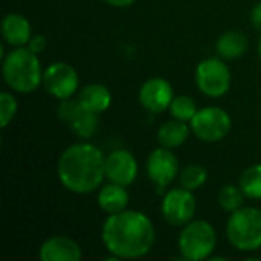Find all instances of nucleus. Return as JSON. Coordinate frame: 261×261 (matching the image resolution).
<instances>
[{
    "mask_svg": "<svg viewBox=\"0 0 261 261\" xmlns=\"http://www.w3.org/2000/svg\"><path fill=\"white\" fill-rule=\"evenodd\" d=\"M101 239L112 255L119 260H132L141 258L153 249L156 231L144 213L124 210L106 219Z\"/></svg>",
    "mask_w": 261,
    "mask_h": 261,
    "instance_id": "f257e3e1",
    "label": "nucleus"
},
{
    "mask_svg": "<svg viewBox=\"0 0 261 261\" xmlns=\"http://www.w3.org/2000/svg\"><path fill=\"white\" fill-rule=\"evenodd\" d=\"M57 174L67 191L90 194L106 179V156L93 144H73L61 153Z\"/></svg>",
    "mask_w": 261,
    "mask_h": 261,
    "instance_id": "f03ea898",
    "label": "nucleus"
},
{
    "mask_svg": "<svg viewBox=\"0 0 261 261\" xmlns=\"http://www.w3.org/2000/svg\"><path fill=\"white\" fill-rule=\"evenodd\" d=\"M2 73L8 87L18 93H32L43 83L40 60L26 46L12 49L3 58Z\"/></svg>",
    "mask_w": 261,
    "mask_h": 261,
    "instance_id": "7ed1b4c3",
    "label": "nucleus"
},
{
    "mask_svg": "<svg viewBox=\"0 0 261 261\" xmlns=\"http://www.w3.org/2000/svg\"><path fill=\"white\" fill-rule=\"evenodd\" d=\"M229 243L242 252H254L261 248V210L242 206L231 213L226 225Z\"/></svg>",
    "mask_w": 261,
    "mask_h": 261,
    "instance_id": "20e7f679",
    "label": "nucleus"
},
{
    "mask_svg": "<svg viewBox=\"0 0 261 261\" xmlns=\"http://www.w3.org/2000/svg\"><path fill=\"white\" fill-rule=\"evenodd\" d=\"M217 245L214 226L205 220H191L182 226L177 246L185 260L202 261L210 258Z\"/></svg>",
    "mask_w": 261,
    "mask_h": 261,
    "instance_id": "39448f33",
    "label": "nucleus"
},
{
    "mask_svg": "<svg viewBox=\"0 0 261 261\" xmlns=\"http://www.w3.org/2000/svg\"><path fill=\"white\" fill-rule=\"evenodd\" d=\"M190 127L196 138L202 142H219L231 132L232 121L226 110L210 106L197 110L190 122Z\"/></svg>",
    "mask_w": 261,
    "mask_h": 261,
    "instance_id": "423d86ee",
    "label": "nucleus"
},
{
    "mask_svg": "<svg viewBox=\"0 0 261 261\" xmlns=\"http://www.w3.org/2000/svg\"><path fill=\"white\" fill-rule=\"evenodd\" d=\"M196 86L210 98H220L231 87V70L220 58L202 60L196 67Z\"/></svg>",
    "mask_w": 261,
    "mask_h": 261,
    "instance_id": "0eeeda50",
    "label": "nucleus"
},
{
    "mask_svg": "<svg viewBox=\"0 0 261 261\" xmlns=\"http://www.w3.org/2000/svg\"><path fill=\"white\" fill-rule=\"evenodd\" d=\"M161 208H162V216L168 225L182 228L193 220L197 203L193 191L182 187V188L170 190L164 196Z\"/></svg>",
    "mask_w": 261,
    "mask_h": 261,
    "instance_id": "6e6552de",
    "label": "nucleus"
},
{
    "mask_svg": "<svg viewBox=\"0 0 261 261\" xmlns=\"http://www.w3.org/2000/svg\"><path fill=\"white\" fill-rule=\"evenodd\" d=\"M43 86L54 98L67 99L78 90L80 78L73 66L64 61H55L43 70Z\"/></svg>",
    "mask_w": 261,
    "mask_h": 261,
    "instance_id": "1a4fd4ad",
    "label": "nucleus"
},
{
    "mask_svg": "<svg viewBox=\"0 0 261 261\" xmlns=\"http://www.w3.org/2000/svg\"><path fill=\"white\" fill-rule=\"evenodd\" d=\"M147 176L156 187L158 193H162L179 176V161L171 148L161 145L148 154Z\"/></svg>",
    "mask_w": 261,
    "mask_h": 261,
    "instance_id": "9d476101",
    "label": "nucleus"
},
{
    "mask_svg": "<svg viewBox=\"0 0 261 261\" xmlns=\"http://www.w3.org/2000/svg\"><path fill=\"white\" fill-rule=\"evenodd\" d=\"M173 98H174L173 86L165 78H159V76L150 78L139 89V102L145 110L151 113H161L170 109Z\"/></svg>",
    "mask_w": 261,
    "mask_h": 261,
    "instance_id": "9b49d317",
    "label": "nucleus"
},
{
    "mask_svg": "<svg viewBox=\"0 0 261 261\" xmlns=\"http://www.w3.org/2000/svg\"><path fill=\"white\" fill-rule=\"evenodd\" d=\"M138 176V161L127 150H115L106 156V179L109 182L130 187Z\"/></svg>",
    "mask_w": 261,
    "mask_h": 261,
    "instance_id": "f8f14e48",
    "label": "nucleus"
},
{
    "mask_svg": "<svg viewBox=\"0 0 261 261\" xmlns=\"http://www.w3.org/2000/svg\"><path fill=\"white\" fill-rule=\"evenodd\" d=\"M38 257L41 261H80L83 258V251L73 239L52 236L40 246Z\"/></svg>",
    "mask_w": 261,
    "mask_h": 261,
    "instance_id": "ddd939ff",
    "label": "nucleus"
},
{
    "mask_svg": "<svg viewBox=\"0 0 261 261\" xmlns=\"http://www.w3.org/2000/svg\"><path fill=\"white\" fill-rule=\"evenodd\" d=\"M2 37L12 47L26 46L32 37L29 20L17 12H9L2 20Z\"/></svg>",
    "mask_w": 261,
    "mask_h": 261,
    "instance_id": "4468645a",
    "label": "nucleus"
},
{
    "mask_svg": "<svg viewBox=\"0 0 261 261\" xmlns=\"http://www.w3.org/2000/svg\"><path fill=\"white\" fill-rule=\"evenodd\" d=\"M78 101L81 102L84 110L99 115L110 107L112 93L104 84L93 83V84H89L81 89V92L78 95Z\"/></svg>",
    "mask_w": 261,
    "mask_h": 261,
    "instance_id": "2eb2a0df",
    "label": "nucleus"
},
{
    "mask_svg": "<svg viewBox=\"0 0 261 261\" xmlns=\"http://www.w3.org/2000/svg\"><path fill=\"white\" fill-rule=\"evenodd\" d=\"M98 205L109 216L127 210L128 193H127L125 187L113 184V182H109L98 193Z\"/></svg>",
    "mask_w": 261,
    "mask_h": 261,
    "instance_id": "dca6fc26",
    "label": "nucleus"
},
{
    "mask_svg": "<svg viewBox=\"0 0 261 261\" xmlns=\"http://www.w3.org/2000/svg\"><path fill=\"white\" fill-rule=\"evenodd\" d=\"M248 37L240 31H226L216 43V50L223 60H236L248 50Z\"/></svg>",
    "mask_w": 261,
    "mask_h": 261,
    "instance_id": "f3484780",
    "label": "nucleus"
},
{
    "mask_svg": "<svg viewBox=\"0 0 261 261\" xmlns=\"http://www.w3.org/2000/svg\"><path fill=\"white\" fill-rule=\"evenodd\" d=\"M191 127L188 125V122L179 121V119H171L164 122L159 130H158V142L162 147L167 148H177L180 145H184L190 136Z\"/></svg>",
    "mask_w": 261,
    "mask_h": 261,
    "instance_id": "a211bd4d",
    "label": "nucleus"
},
{
    "mask_svg": "<svg viewBox=\"0 0 261 261\" xmlns=\"http://www.w3.org/2000/svg\"><path fill=\"white\" fill-rule=\"evenodd\" d=\"M239 185L248 199L261 200V164L246 168L240 177Z\"/></svg>",
    "mask_w": 261,
    "mask_h": 261,
    "instance_id": "6ab92c4d",
    "label": "nucleus"
},
{
    "mask_svg": "<svg viewBox=\"0 0 261 261\" xmlns=\"http://www.w3.org/2000/svg\"><path fill=\"white\" fill-rule=\"evenodd\" d=\"M179 179H180V185L184 188H187L190 191H196L206 184L208 171L205 170V167H202L199 164H190L179 173Z\"/></svg>",
    "mask_w": 261,
    "mask_h": 261,
    "instance_id": "aec40b11",
    "label": "nucleus"
},
{
    "mask_svg": "<svg viewBox=\"0 0 261 261\" xmlns=\"http://www.w3.org/2000/svg\"><path fill=\"white\" fill-rule=\"evenodd\" d=\"M245 193L242 191L240 185H225L217 196V202L220 205L222 210H225L226 213H234L237 210H240L243 206V200H245Z\"/></svg>",
    "mask_w": 261,
    "mask_h": 261,
    "instance_id": "412c9836",
    "label": "nucleus"
},
{
    "mask_svg": "<svg viewBox=\"0 0 261 261\" xmlns=\"http://www.w3.org/2000/svg\"><path fill=\"white\" fill-rule=\"evenodd\" d=\"M168 110H170V113H171V116L174 119H179V121H184V122H191V119L197 113L196 102L188 95L174 96Z\"/></svg>",
    "mask_w": 261,
    "mask_h": 261,
    "instance_id": "4be33fe9",
    "label": "nucleus"
},
{
    "mask_svg": "<svg viewBox=\"0 0 261 261\" xmlns=\"http://www.w3.org/2000/svg\"><path fill=\"white\" fill-rule=\"evenodd\" d=\"M70 130L83 139H89L92 138L96 130H98V115L96 113H90L87 110H84L70 125Z\"/></svg>",
    "mask_w": 261,
    "mask_h": 261,
    "instance_id": "5701e85b",
    "label": "nucleus"
},
{
    "mask_svg": "<svg viewBox=\"0 0 261 261\" xmlns=\"http://www.w3.org/2000/svg\"><path fill=\"white\" fill-rule=\"evenodd\" d=\"M84 112V107L81 106V102L72 98L67 99H60V104L57 107V115L61 121H64L66 124H72L81 113Z\"/></svg>",
    "mask_w": 261,
    "mask_h": 261,
    "instance_id": "b1692460",
    "label": "nucleus"
},
{
    "mask_svg": "<svg viewBox=\"0 0 261 261\" xmlns=\"http://www.w3.org/2000/svg\"><path fill=\"white\" fill-rule=\"evenodd\" d=\"M17 110H18V106H17L15 96L9 92H2V95H0V125H2V128L8 127L12 122V119L17 115Z\"/></svg>",
    "mask_w": 261,
    "mask_h": 261,
    "instance_id": "393cba45",
    "label": "nucleus"
},
{
    "mask_svg": "<svg viewBox=\"0 0 261 261\" xmlns=\"http://www.w3.org/2000/svg\"><path fill=\"white\" fill-rule=\"evenodd\" d=\"M26 47L38 55V54H41L47 47V38L43 34H35V35L31 37V40L28 41Z\"/></svg>",
    "mask_w": 261,
    "mask_h": 261,
    "instance_id": "a878e982",
    "label": "nucleus"
},
{
    "mask_svg": "<svg viewBox=\"0 0 261 261\" xmlns=\"http://www.w3.org/2000/svg\"><path fill=\"white\" fill-rule=\"evenodd\" d=\"M251 23L257 31L261 32V2L257 3L251 11Z\"/></svg>",
    "mask_w": 261,
    "mask_h": 261,
    "instance_id": "bb28decb",
    "label": "nucleus"
},
{
    "mask_svg": "<svg viewBox=\"0 0 261 261\" xmlns=\"http://www.w3.org/2000/svg\"><path fill=\"white\" fill-rule=\"evenodd\" d=\"M102 2H106L107 5L115 6V8H128V6H132L136 0H102Z\"/></svg>",
    "mask_w": 261,
    "mask_h": 261,
    "instance_id": "cd10ccee",
    "label": "nucleus"
},
{
    "mask_svg": "<svg viewBox=\"0 0 261 261\" xmlns=\"http://www.w3.org/2000/svg\"><path fill=\"white\" fill-rule=\"evenodd\" d=\"M258 55H260V60H261V38H260V43H258Z\"/></svg>",
    "mask_w": 261,
    "mask_h": 261,
    "instance_id": "c85d7f7f",
    "label": "nucleus"
}]
</instances>
